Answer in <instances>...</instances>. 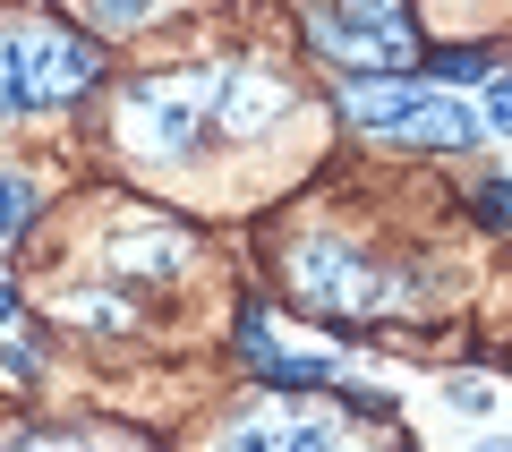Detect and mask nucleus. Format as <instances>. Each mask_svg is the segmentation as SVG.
I'll return each mask as SVG.
<instances>
[{"mask_svg": "<svg viewBox=\"0 0 512 452\" xmlns=\"http://www.w3.org/2000/svg\"><path fill=\"white\" fill-rule=\"evenodd\" d=\"M214 103H222V69H197V60H180V69H146V77H128V86H120L111 137H120L128 154H146V163H180L188 145L205 137Z\"/></svg>", "mask_w": 512, "mask_h": 452, "instance_id": "obj_1", "label": "nucleus"}, {"mask_svg": "<svg viewBox=\"0 0 512 452\" xmlns=\"http://www.w3.org/2000/svg\"><path fill=\"white\" fill-rule=\"evenodd\" d=\"M308 43H316L325 60H342L350 86H359V77H410V60H419V26H410V9H393V0L316 9V18H308Z\"/></svg>", "mask_w": 512, "mask_h": 452, "instance_id": "obj_2", "label": "nucleus"}, {"mask_svg": "<svg viewBox=\"0 0 512 452\" xmlns=\"http://www.w3.org/2000/svg\"><path fill=\"white\" fill-rule=\"evenodd\" d=\"M282 265H291V290H299L308 316H325V325L376 316V273H367V256L350 248V239H299Z\"/></svg>", "mask_w": 512, "mask_h": 452, "instance_id": "obj_3", "label": "nucleus"}, {"mask_svg": "<svg viewBox=\"0 0 512 452\" xmlns=\"http://www.w3.org/2000/svg\"><path fill=\"white\" fill-rule=\"evenodd\" d=\"M103 77V52L52 18H26V111H60Z\"/></svg>", "mask_w": 512, "mask_h": 452, "instance_id": "obj_4", "label": "nucleus"}, {"mask_svg": "<svg viewBox=\"0 0 512 452\" xmlns=\"http://www.w3.org/2000/svg\"><path fill=\"white\" fill-rule=\"evenodd\" d=\"M282 111H291V86H282L274 69H222V103H214L222 137H256V128L282 120Z\"/></svg>", "mask_w": 512, "mask_h": 452, "instance_id": "obj_5", "label": "nucleus"}, {"mask_svg": "<svg viewBox=\"0 0 512 452\" xmlns=\"http://www.w3.org/2000/svg\"><path fill=\"white\" fill-rule=\"evenodd\" d=\"M333 435V418H308V410H248L214 452H316Z\"/></svg>", "mask_w": 512, "mask_h": 452, "instance_id": "obj_6", "label": "nucleus"}, {"mask_svg": "<svg viewBox=\"0 0 512 452\" xmlns=\"http://www.w3.org/2000/svg\"><path fill=\"white\" fill-rule=\"evenodd\" d=\"M111 265H120V282H171V273H188V239L128 222V231H111Z\"/></svg>", "mask_w": 512, "mask_h": 452, "instance_id": "obj_7", "label": "nucleus"}, {"mask_svg": "<svg viewBox=\"0 0 512 452\" xmlns=\"http://www.w3.org/2000/svg\"><path fill=\"white\" fill-rule=\"evenodd\" d=\"M402 145H419V154H461V145H478V111L444 103V94H419V103L402 111V128H393Z\"/></svg>", "mask_w": 512, "mask_h": 452, "instance_id": "obj_8", "label": "nucleus"}, {"mask_svg": "<svg viewBox=\"0 0 512 452\" xmlns=\"http://www.w3.org/2000/svg\"><path fill=\"white\" fill-rule=\"evenodd\" d=\"M410 103H419L410 77H359V86H342V120L350 128H402Z\"/></svg>", "mask_w": 512, "mask_h": 452, "instance_id": "obj_9", "label": "nucleus"}, {"mask_svg": "<svg viewBox=\"0 0 512 452\" xmlns=\"http://www.w3.org/2000/svg\"><path fill=\"white\" fill-rule=\"evenodd\" d=\"M26 111V18L0 26V120Z\"/></svg>", "mask_w": 512, "mask_h": 452, "instance_id": "obj_10", "label": "nucleus"}, {"mask_svg": "<svg viewBox=\"0 0 512 452\" xmlns=\"http://www.w3.org/2000/svg\"><path fill=\"white\" fill-rule=\"evenodd\" d=\"M60 316H69V325H86V333H128V325H137V308H128V299H103V290H69V299H60Z\"/></svg>", "mask_w": 512, "mask_h": 452, "instance_id": "obj_11", "label": "nucleus"}, {"mask_svg": "<svg viewBox=\"0 0 512 452\" xmlns=\"http://www.w3.org/2000/svg\"><path fill=\"white\" fill-rule=\"evenodd\" d=\"M487 69H495V52H470V43H453V52H427V77H444V86H478Z\"/></svg>", "mask_w": 512, "mask_h": 452, "instance_id": "obj_12", "label": "nucleus"}, {"mask_svg": "<svg viewBox=\"0 0 512 452\" xmlns=\"http://www.w3.org/2000/svg\"><path fill=\"white\" fill-rule=\"evenodd\" d=\"M35 222V180L26 171H0V239H18Z\"/></svg>", "mask_w": 512, "mask_h": 452, "instance_id": "obj_13", "label": "nucleus"}, {"mask_svg": "<svg viewBox=\"0 0 512 452\" xmlns=\"http://www.w3.org/2000/svg\"><path fill=\"white\" fill-rule=\"evenodd\" d=\"M470 214H478V231H512V180H487L470 197Z\"/></svg>", "mask_w": 512, "mask_h": 452, "instance_id": "obj_14", "label": "nucleus"}, {"mask_svg": "<svg viewBox=\"0 0 512 452\" xmlns=\"http://www.w3.org/2000/svg\"><path fill=\"white\" fill-rule=\"evenodd\" d=\"M444 393H453V410H461V418H487V410H495V393H487V384H470V376H453Z\"/></svg>", "mask_w": 512, "mask_h": 452, "instance_id": "obj_15", "label": "nucleus"}, {"mask_svg": "<svg viewBox=\"0 0 512 452\" xmlns=\"http://www.w3.org/2000/svg\"><path fill=\"white\" fill-rule=\"evenodd\" d=\"M487 120L512 137V77H495V94H487Z\"/></svg>", "mask_w": 512, "mask_h": 452, "instance_id": "obj_16", "label": "nucleus"}, {"mask_svg": "<svg viewBox=\"0 0 512 452\" xmlns=\"http://www.w3.org/2000/svg\"><path fill=\"white\" fill-rule=\"evenodd\" d=\"M146 18V9H128V0H103V9H94V26H111V35H120V26H137Z\"/></svg>", "mask_w": 512, "mask_h": 452, "instance_id": "obj_17", "label": "nucleus"}, {"mask_svg": "<svg viewBox=\"0 0 512 452\" xmlns=\"http://www.w3.org/2000/svg\"><path fill=\"white\" fill-rule=\"evenodd\" d=\"M9 452H86V444H69V435H18Z\"/></svg>", "mask_w": 512, "mask_h": 452, "instance_id": "obj_18", "label": "nucleus"}, {"mask_svg": "<svg viewBox=\"0 0 512 452\" xmlns=\"http://www.w3.org/2000/svg\"><path fill=\"white\" fill-rule=\"evenodd\" d=\"M316 452H359V444H350V435H342V418H333V435H325Z\"/></svg>", "mask_w": 512, "mask_h": 452, "instance_id": "obj_19", "label": "nucleus"}, {"mask_svg": "<svg viewBox=\"0 0 512 452\" xmlns=\"http://www.w3.org/2000/svg\"><path fill=\"white\" fill-rule=\"evenodd\" d=\"M9 308H18V290H9V282H0V316H9Z\"/></svg>", "mask_w": 512, "mask_h": 452, "instance_id": "obj_20", "label": "nucleus"}, {"mask_svg": "<svg viewBox=\"0 0 512 452\" xmlns=\"http://www.w3.org/2000/svg\"><path fill=\"white\" fill-rule=\"evenodd\" d=\"M478 452H512V444H495V435H487V444H478Z\"/></svg>", "mask_w": 512, "mask_h": 452, "instance_id": "obj_21", "label": "nucleus"}]
</instances>
